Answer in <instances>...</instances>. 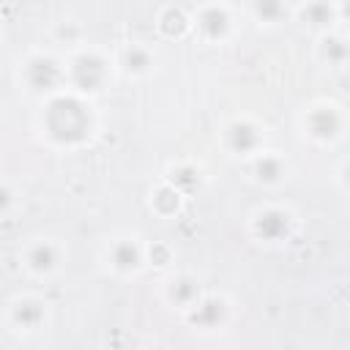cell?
Returning a JSON list of instances; mask_svg holds the SVG:
<instances>
[{
    "instance_id": "obj_13",
    "label": "cell",
    "mask_w": 350,
    "mask_h": 350,
    "mask_svg": "<svg viewBox=\"0 0 350 350\" xmlns=\"http://www.w3.org/2000/svg\"><path fill=\"white\" fill-rule=\"evenodd\" d=\"M197 282H191V279H178V282H172V290H170V295L178 301V304H191L194 298H197Z\"/></svg>"
},
{
    "instance_id": "obj_21",
    "label": "cell",
    "mask_w": 350,
    "mask_h": 350,
    "mask_svg": "<svg viewBox=\"0 0 350 350\" xmlns=\"http://www.w3.org/2000/svg\"><path fill=\"white\" fill-rule=\"evenodd\" d=\"M345 183H347V186H350V167H347V170H345Z\"/></svg>"
},
{
    "instance_id": "obj_8",
    "label": "cell",
    "mask_w": 350,
    "mask_h": 350,
    "mask_svg": "<svg viewBox=\"0 0 350 350\" xmlns=\"http://www.w3.org/2000/svg\"><path fill=\"white\" fill-rule=\"evenodd\" d=\"M27 262H30V268H33V271L46 273V271H52V268H55L57 254H55V249H52L49 243H38V246H33V249H30Z\"/></svg>"
},
{
    "instance_id": "obj_2",
    "label": "cell",
    "mask_w": 350,
    "mask_h": 350,
    "mask_svg": "<svg viewBox=\"0 0 350 350\" xmlns=\"http://www.w3.org/2000/svg\"><path fill=\"white\" fill-rule=\"evenodd\" d=\"M71 79L82 90H96L104 79V63L96 55H79L71 66Z\"/></svg>"
},
{
    "instance_id": "obj_14",
    "label": "cell",
    "mask_w": 350,
    "mask_h": 350,
    "mask_svg": "<svg viewBox=\"0 0 350 350\" xmlns=\"http://www.w3.org/2000/svg\"><path fill=\"white\" fill-rule=\"evenodd\" d=\"M254 11L260 19L265 22H276L284 14V3L282 0H254Z\"/></svg>"
},
{
    "instance_id": "obj_6",
    "label": "cell",
    "mask_w": 350,
    "mask_h": 350,
    "mask_svg": "<svg viewBox=\"0 0 350 350\" xmlns=\"http://www.w3.org/2000/svg\"><path fill=\"white\" fill-rule=\"evenodd\" d=\"M287 227H290V219L287 213L282 211H265L260 219H257V232L265 238V241H279L287 235Z\"/></svg>"
},
{
    "instance_id": "obj_15",
    "label": "cell",
    "mask_w": 350,
    "mask_h": 350,
    "mask_svg": "<svg viewBox=\"0 0 350 350\" xmlns=\"http://www.w3.org/2000/svg\"><path fill=\"white\" fill-rule=\"evenodd\" d=\"M123 63H126V68H129V71L139 74V71H145V68L150 66V55H148V52H145L142 46H131V49L126 52Z\"/></svg>"
},
{
    "instance_id": "obj_5",
    "label": "cell",
    "mask_w": 350,
    "mask_h": 350,
    "mask_svg": "<svg viewBox=\"0 0 350 350\" xmlns=\"http://www.w3.org/2000/svg\"><path fill=\"white\" fill-rule=\"evenodd\" d=\"M227 142H230V148H232L235 153H249V150L257 148L260 134H257V129H254L252 123L241 120V123H232V126H230V131H227Z\"/></svg>"
},
{
    "instance_id": "obj_12",
    "label": "cell",
    "mask_w": 350,
    "mask_h": 350,
    "mask_svg": "<svg viewBox=\"0 0 350 350\" xmlns=\"http://www.w3.org/2000/svg\"><path fill=\"white\" fill-rule=\"evenodd\" d=\"M254 172H257V178H260V180L273 183V180H279V178H282V161H279V159H273V156H262V159L257 161Z\"/></svg>"
},
{
    "instance_id": "obj_19",
    "label": "cell",
    "mask_w": 350,
    "mask_h": 350,
    "mask_svg": "<svg viewBox=\"0 0 350 350\" xmlns=\"http://www.w3.org/2000/svg\"><path fill=\"white\" fill-rule=\"evenodd\" d=\"M189 175H194V172H191V170H180V172H178V178H175V180H183V183H191V180H194V178H189Z\"/></svg>"
},
{
    "instance_id": "obj_3",
    "label": "cell",
    "mask_w": 350,
    "mask_h": 350,
    "mask_svg": "<svg viewBox=\"0 0 350 350\" xmlns=\"http://www.w3.org/2000/svg\"><path fill=\"white\" fill-rule=\"evenodd\" d=\"M60 77V68L52 57H33L27 63V82L36 88V90H46L57 82Z\"/></svg>"
},
{
    "instance_id": "obj_4",
    "label": "cell",
    "mask_w": 350,
    "mask_h": 350,
    "mask_svg": "<svg viewBox=\"0 0 350 350\" xmlns=\"http://www.w3.org/2000/svg\"><path fill=\"white\" fill-rule=\"evenodd\" d=\"M342 120L339 115L331 109V107H323V109H314L309 115V131L317 137V139H334L336 131H339Z\"/></svg>"
},
{
    "instance_id": "obj_17",
    "label": "cell",
    "mask_w": 350,
    "mask_h": 350,
    "mask_svg": "<svg viewBox=\"0 0 350 350\" xmlns=\"http://www.w3.org/2000/svg\"><path fill=\"white\" fill-rule=\"evenodd\" d=\"M323 55H325L331 63H342V60L350 55V49H347L339 38H328V41H325V46H323Z\"/></svg>"
},
{
    "instance_id": "obj_9",
    "label": "cell",
    "mask_w": 350,
    "mask_h": 350,
    "mask_svg": "<svg viewBox=\"0 0 350 350\" xmlns=\"http://www.w3.org/2000/svg\"><path fill=\"white\" fill-rule=\"evenodd\" d=\"M112 262L120 268V271H134L139 265V249L131 243V241H120L115 249H112Z\"/></svg>"
},
{
    "instance_id": "obj_11",
    "label": "cell",
    "mask_w": 350,
    "mask_h": 350,
    "mask_svg": "<svg viewBox=\"0 0 350 350\" xmlns=\"http://www.w3.org/2000/svg\"><path fill=\"white\" fill-rule=\"evenodd\" d=\"M41 317H44V309H41V304H36V301H22V304H16V309H14V320H16L22 328L38 325Z\"/></svg>"
},
{
    "instance_id": "obj_16",
    "label": "cell",
    "mask_w": 350,
    "mask_h": 350,
    "mask_svg": "<svg viewBox=\"0 0 350 350\" xmlns=\"http://www.w3.org/2000/svg\"><path fill=\"white\" fill-rule=\"evenodd\" d=\"M304 16H306L312 25H328V22H331V5L323 3V0H314L312 5H306Z\"/></svg>"
},
{
    "instance_id": "obj_18",
    "label": "cell",
    "mask_w": 350,
    "mask_h": 350,
    "mask_svg": "<svg viewBox=\"0 0 350 350\" xmlns=\"http://www.w3.org/2000/svg\"><path fill=\"white\" fill-rule=\"evenodd\" d=\"M161 27H164V33H167V36H175V33H180V30L186 27V19H183V14H180V11H167V14H164Z\"/></svg>"
},
{
    "instance_id": "obj_20",
    "label": "cell",
    "mask_w": 350,
    "mask_h": 350,
    "mask_svg": "<svg viewBox=\"0 0 350 350\" xmlns=\"http://www.w3.org/2000/svg\"><path fill=\"white\" fill-rule=\"evenodd\" d=\"M345 16H347V19H350V0H347V3H345Z\"/></svg>"
},
{
    "instance_id": "obj_10",
    "label": "cell",
    "mask_w": 350,
    "mask_h": 350,
    "mask_svg": "<svg viewBox=\"0 0 350 350\" xmlns=\"http://www.w3.org/2000/svg\"><path fill=\"white\" fill-rule=\"evenodd\" d=\"M224 317V304L221 301H202L200 306H197V312H194V323L197 325H205V328H211V325H219V320Z\"/></svg>"
},
{
    "instance_id": "obj_7",
    "label": "cell",
    "mask_w": 350,
    "mask_h": 350,
    "mask_svg": "<svg viewBox=\"0 0 350 350\" xmlns=\"http://www.w3.org/2000/svg\"><path fill=\"white\" fill-rule=\"evenodd\" d=\"M200 27H202V33H205L208 38H221V36L227 33V27H230V16H227L224 8L211 5V8H205V11L200 14Z\"/></svg>"
},
{
    "instance_id": "obj_1",
    "label": "cell",
    "mask_w": 350,
    "mask_h": 350,
    "mask_svg": "<svg viewBox=\"0 0 350 350\" xmlns=\"http://www.w3.org/2000/svg\"><path fill=\"white\" fill-rule=\"evenodd\" d=\"M49 131L60 142H79L88 134V115L79 101L57 98L49 107Z\"/></svg>"
}]
</instances>
